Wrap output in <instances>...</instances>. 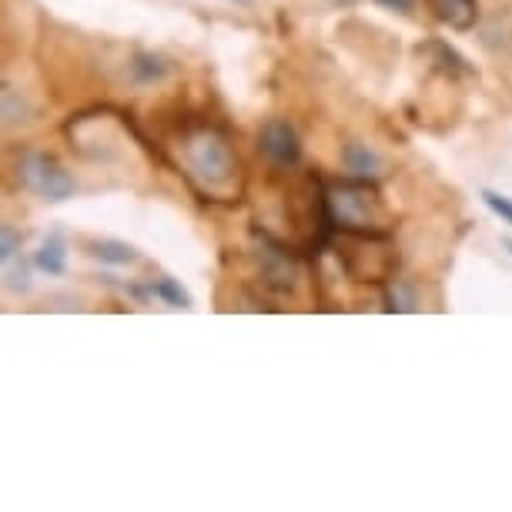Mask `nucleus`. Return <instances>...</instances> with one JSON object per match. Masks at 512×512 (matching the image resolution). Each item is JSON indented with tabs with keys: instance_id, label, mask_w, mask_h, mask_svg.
I'll list each match as a JSON object with an SVG mask.
<instances>
[{
	"instance_id": "obj_1",
	"label": "nucleus",
	"mask_w": 512,
	"mask_h": 512,
	"mask_svg": "<svg viewBox=\"0 0 512 512\" xmlns=\"http://www.w3.org/2000/svg\"><path fill=\"white\" fill-rule=\"evenodd\" d=\"M325 211L332 215V225L352 235H369L382 238L385 235V221H382V205L379 195L369 188L365 178L352 181H338L325 191Z\"/></svg>"
},
{
	"instance_id": "obj_2",
	"label": "nucleus",
	"mask_w": 512,
	"mask_h": 512,
	"mask_svg": "<svg viewBox=\"0 0 512 512\" xmlns=\"http://www.w3.org/2000/svg\"><path fill=\"white\" fill-rule=\"evenodd\" d=\"M185 158H188L191 175L211 191L228 188L238 171L231 144L225 141V134H218L215 128H201L198 134H191L185 144Z\"/></svg>"
},
{
	"instance_id": "obj_3",
	"label": "nucleus",
	"mask_w": 512,
	"mask_h": 512,
	"mask_svg": "<svg viewBox=\"0 0 512 512\" xmlns=\"http://www.w3.org/2000/svg\"><path fill=\"white\" fill-rule=\"evenodd\" d=\"M17 178H21V185L31 191V195L44 198V201H67L74 198L77 191V181L71 171L64 168L61 161L51 158V154H24L21 164H17Z\"/></svg>"
},
{
	"instance_id": "obj_4",
	"label": "nucleus",
	"mask_w": 512,
	"mask_h": 512,
	"mask_svg": "<svg viewBox=\"0 0 512 512\" xmlns=\"http://www.w3.org/2000/svg\"><path fill=\"white\" fill-rule=\"evenodd\" d=\"M258 148L275 168H295L302 161V141H298L295 128L282 118H272L258 134Z\"/></svg>"
},
{
	"instance_id": "obj_5",
	"label": "nucleus",
	"mask_w": 512,
	"mask_h": 512,
	"mask_svg": "<svg viewBox=\"0 0 512 512\" xmlns=\"http://www.w3.org/2000/svg\"><path fill=\"white\" fill-rule=\"evenodd\" d=\"M262 272L265 278L272 282L275 288H295L298 282V268L292 262V255H288L285 248L272 245V241H262Z\"/></svg>"
},
{
	"instance_id": "obj_6",
	"label": "nucleus",
	"mask_w": 512,
	"mask_h": 512,
	"mask_svg": "<svg viewBox=\"0 0 512 512\" xmlns=\"http://www.w3.org/2000/svg\"><path fill=\"white\" fill-rule=\"evenodd\" d=\"M429 11L452 31H472L479 21V0H429Z\"/></svg>"
},
{
	"instance_id": "obj_7",
	"label": "nucleus",
	"mask_w": 512,
	"mask_h": 512,
	"mask_svg": "<svg viewBox=\"0 0 512 512\" xmlns=\"http://www.w3.org/2000/svg\"><path fill=\"white\" fill-rule=\"evenodd\" d=\"M342 164H345V171H349L352 178H379V171H382V161H379V154H375L369 144L365 141H349L342 148Z\"/></svg>"
},
{
	"instance_id": "obj_8",
	"label": "nucleus",
	"mask_w": 512,
	"mask_h": 512,
	"mask_svg": "<svg viewBox=\"0 0 512 512\" xmlns=\"http://www.w3.org/2000/svg\"><path fill=\"white\" fill-rule=\"evenodd\" d=\"M34 268H41L44 275H51V278H61L67 275V241L57 235H47L41 241V248L34 251Z\"/></svg>"
},
{
	"instance_id": "obj_9",
	"label": "nucleus",
	"mask_w": 512,
	"mask_h": 512,
	"mask_svg": "<svg viewBox=\"0 0 512 512\" xmlns=\"http://www.w3.org/2000/svg\"><path fill=\"white\" fill-rule=\"evenodd\" d=\"M128 74L134 84H158L161 77H168V61L161 54H151V51H141L131 57L128 64Z\"/></svg>"
},
{
	"instance_id": "obj_10",
	"label": "nucleus",
	"mask_w": 512,
	"mask_h": 512,
	"mask_svg": "<svg viewBox=\"0 0 512 512\" xmlns=\"http://www.w3.org/2000/svg\"><path fill=\"white\" fill-rule=\"evenodd\" d=\"M91 255L98 258L101 265H134L138 262V251L128 241H118V238H98L91 241Z\"/></svg>"
},
{
	"instance_id": "obj_11",
	"label": "nucleus",
	"mask_w": 512,
	"mask_h": 512,
	"mask_svg": "<svg viewBox=\"0 0 512 512\" xmlns=\"http://www.w3.org/2000/svg\"><path fill=\"white\" fill-rule=\"evenodd\" d=\"M0 114H4V128H14V124H24L31 118L34 108L21 91L4 88V94H0Z\"/></svg>"
},
{
	"instance_id": "obj_12",
	"label": "nucleus",
	"mask_w": 512,
	"mask_h": 512,
	"mask_svg": "<svg viewBox=\"0 0 512 512\" xmlns=\"http://www.w3.org/2000/svg\"><path fill=\"white\" fill-rule=\"evenodd\" d=\"M425 51L436 54V61H432V64H439L446 74H469L472 71L466 57H462L456 47H449L446 41H429V44H425Z\"/></svg>"
},
{
	"instance_id": "obj_13",
	"label": "nucleus",
	"mask_w": 512,
	"mask_h": 512,
	"mask_svg": "<svg viewBox=\"0 0 512 512\" xmlns=\"http://www.w3.org/2000/svg\"><path fill=\"white\" fill-rule=\"evenodd\" d=\"M151 292L158 295L164 305H171V308H191V295H188V288H181L178 278H171V275H161L158 282H154Z\"/></svg>"
},
{
	"instance_id": "obj_14",
	"label": "nucleus",
	"mask_w": 512,
	"mask_h": 512,
	"mask_svg": "<svg viewBox=\"0 0 512 512\" xmlns=\"http://www.w3.org/2000/svg\"><path fill=\"white\" fill-rule=\"evenodd\" d=\"M4 285H7V292H14V295H24L27 288H31V268H27L21 255L4 262Z\"/></svg>"
},
{
	"instance_id": "obj_15",
	"label": "nucleus",
	"mask_w": 512,
	"mask_h": 512,
	"mask_svg": "<svg viewBox=\"0 0 512 512\" xmlns=\"http://www.w3.org/2000/svg\"><path fill=\"white\" fill-rule=\"evenodd\" d=\"M385 308H389V312H415V308H419L415 288L405 282H395L389 292H385Z\"/></svg>"
},
{
	"instance_id": "obj_16",
	"label": "nucleus",
	"mask_w": 512,
	"mask_h": 512,
	"mask_svg": "<svg viewBox=\"0 0 512 512\" xmlns=\"http://www.w3.org/2000/svg\"><path fill=\"white\" fill-rule=\"evenodd\" d=\"M482 201H486V208L492 211L496 218H502L506 225H512V198L506 195H499V191H482Z\"/></svg>"
},
{
	"instance_id": "obj_17",
	"label": "nucleus",
	"mask_w": 512,
	"mask_h": 512,
	"mask_svg": "<svg viewBox=\"0 0 512 512\" xmlns=\"http://www.w3.org/2000/svg\"><path fill=\"white\" fill-rule=\"evenodd\" d=\"M14 255H21V235L11 225H4L0 228V262H11Z\"/></svg>"
},
{
	"instance_id": "obj_18",
	"label": "nucleus",
	"mask_w": 512,
	"mask_h": 512,
	"mask_svg": "<svg viewBox=\"0 0 512 512\" xmlns=\"http://www.w3.org/2000/svg\"><path fill=\"white\" fill-rule=\"evenodd\" d=\"M385 11H395V14H412L419 7V0H375Z\"/></svg>"
},
{
	"instance_id": "obj_19",
	"label": "nucleus",
	"mask_w": 512,
	"mask_h": 512,
	"mask_svg": "<svg viewBox=\"0 0 512 512\" xmlns=\"http://www.w3.org/2000/svg\"><path fill=\"white\" fill-rule=\"evenodd\" d=\"M325 4L338 7V11H349V7H355V4H359V0H325Z\"/></svg>"
},
{
	"instance_id": "obj_20",
	"label": "nucleus",
	"mask_w": 512,
	"mask_h": 512,
	"mask_svg": "<svg viewBox=\"0 0 512 512\" xmlns=\"http://www.w3.org/2000/svg\"><path fill=\"white\" fill-rule=\"evenodd\" d=\"M502 248H506L509 255H512V238H502Z\"/></svg>"
}]
</instances>
